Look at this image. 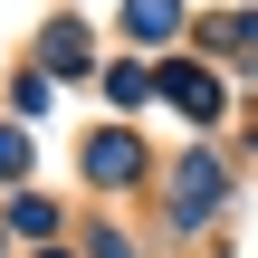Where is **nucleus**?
<instances>
[{
    "mask_svg": "<svg viewBox=\"0 0 258 258\" xmlns=\"http://www.w3.org/2000/svg\"><path fill=\"white\" fill-rule=\"evenodd\" d=\"M163 86H172V105H191V115H220V86H211L201 67H163Z\"/></svg>",
    "mask_w": 258,
    "mask_h": 258,
    "instance_id": "obj_2",
    "label": "nucleus"
},
{
    "mask_svg": "<svg viewBox=\"0 0 258 258\" xmlns=\"http://www.w3.org/2000/svg\"><path fill=\"white\" fill-rule=\"evenodd\" d=\"M19 163H29V144H19V134H0V172H19Z\"/></svg>",
    "mask_w": 258,
    "mask_h": 258,
    "instance_id": "obj_7",
    "label": "nucleus"
},
{
    "mask_svg": "<svg viewBox=\"0 0 258 258\" xmlns=\"http://www.w3.org/2000/svg\"><path fill=\"white\" fill-rule=\"evenodd\" d=\"M172 201H182V220H211V211H220V163L191 153V163L172 172Z\"/></svg>",
    "mask_w": 258,
    "mask_h": 258,
    "instance_id": "obj_1",
    "label": "nucleus"
},
{
    "mask_svg": "<svg viewBox=\"0 0 258 258\" xmlns=\"http://www.w3.org/2000/svg\"><path fill=\"white\" fill-rule=\"evenodd\" d=\"M86 163H96V172H105V182H124V172H134V144H124V134H105V144H96V153H86Z\"/></svg>",
    "mask_w": 258,
    "mask_h": 258,
    "instance_id": "obj_3",
    "label": "nucleus"
},
{
    "mask_svg": "<svg viewBox=\"0 0 258 258\" xmlns=\"http://www.w3.org/2000/svg\"><path fill=\"white\" fill-rule=\"evenodd\" d=\"M220 48H239V67H258V19H230V29H220Z\"/></svg>",
    "mask_w": 258,
    "mask_h": 258,
    "instance_id": "obj_6",
    "label": "nucleus"
},
{
    "mask_svg": "<svg viewBox=\"0 0 258 258\" xmlns=\"http://www.w3.org/2000/svg\"><path fill=\"white\" fill-rule=\"evenodd\" d=\"M10 220H19V230H29V239H38V230H48V220H57V211H48V201H38V191H19V201H10Z\"/></svg>",
    "mask_w": 258,
    "mask_h": 258,
    "instance_id": "obj_5",
    "label": "nucleus"
},
{
    "mask_svg": "<svg viewBox=\"0 0 258 258\" xmlns=\"http://www.w3.org/2000/svg\"><path fill=\"white\" fill-rule=\"evenodd\" d=\"M124 19H134V38H163V29H172V19H182V10H172V0H134V10H124Z\"/></svg>",
    "mask_w": 258,
    "mask_h": 258,
    "instance_id": "obj_4",
    "label": "nucleus"
}]
</instances>
